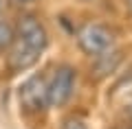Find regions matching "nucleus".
Here are the masks:
<instances>
[{
  "label": "nucleus",
  "mask_w": 132,
  "mask_h": 129,
  "mask_svg": "<svg viewBox=\"0 0 132 129\" xmlns=\"http://www.w3.org/2000/svg\"><path fill=\"white\" fill-rule=\"evenodd\" d=\"M77 44L86 55H99V53L112 48L114 44V33L104 24H86L77 33Z\"/></svg>",
  "instance_id": "f257e3e1"
},
{
  "label": "nucleus",
  "mask_w": 132,
  "mask_h": 129,
  "mask_svg": "<svg viewBox=\"0 0 132 129\" xmlns=\"http://www.w3.org/2000/svg\"><path fill=\"white\" fill-rule=\"evenodd\" d=\"M75 68L71 66H60L53 74L51 83H46V92H48V105L62 107L68 103V98L73 96V88H75Z\"/></svg>",
  "instance_id": "f03ea898"
},
{
  "label": "nucleus",
  "mask_w": 132,
  "mask_h": 129,
  "mask_svg": "<svg viewBox=\"0 0 132 129\" xmlns=\"http://www.w3.org/2000/svg\"><path fill=\"white\" fill-rule=\"evenodd\" d=\"M15 39H20L22 44H27V46L35 48L38 53H42L46 48V44H48V33L44 28V24L35 15H22L18 20Z\"/></svg>",
  "instance_id": "7ed1b4c3"
},
{
  "label": "nucleus",
  "mask_w": 132,
  "mask_h": 129,
  "mask_svg": "<svg viewBox=\"0 0 132 129\" xmlns=\"http://www.w3.org/2000/svg\"><path fill=\"white\" fill-rule=\"evenodd\" d=\"M20 103L27 112H44L48 107L46 81L42 77H31L20 88Z\"/></svg>",
  "instance_id": "20e7f679"
},
{
  "label": "nucleus",
  "mask_w": 132,
  "mask_h": 129,
  "mask_svg": "<svg viewBox=\"0 0 132 129\" xmlns=\"http://www.w3.org/2000/svg\"><path fill=\"white\" fill-rule=\"evenodd\" d=\"M38 59H40V53L35 51V48L22 44L20 39H15L13 44H11V55H9V68L11 70H15V72L27 70V68H31V66L38 64Z\"/></svg>",
  "instance_id": "39448f33"
},
{
  "label": "nucleus",
  "mask_w": 132,
  "mask_h": 129,
  "mask_svg": "<svg viewBox=\"0 0 132 129\" xmlns=\"http://www.w3.org/2000/svg\"><path fill=\"white\" fill-rule=\"evenodd\" d=\"M95 57H97V61H95V72H97V77H106V74L112 72L119 66V61H121V53L112 51V48L99 53V55H95Z\"/></svg>",
  "instance_id": "423d86ee"
},
{
  "label": "nucleus",
  "mask_w": 132,
  "mask_h": 129,
  "mask_svg": "<svg viewBox=\"0 0 132 129\" xmlns=\"http://www.w3.org/2000/svg\"><path fill=\"white\" fill-rule=\"evenodd\" d=\"M13 42H15V28L9 22L0 20V51H9Z\"/></svg>",
  "instance_id": "0eeeda50"
},
{
  "label": "nucleus",
  "mask_w": 132,
  "mask_h": 129,
  "mask_svg": "<svg viewBox=\"0 0 132 129\" xmlns=\"http://www.w3.org/2000/svg\"><path fill=\"white\" fill-rule=\"evenodd\" d=\"M62 129H88V125H86L81 118H75V116H73V118H66L64 120Z\"/></svg>",
  "instance_id": "6e6552de"
},
{
  "label": "nucleus",
  "mask_w": 132,
  "mask_h": 129,
  "mask_svg": "<svg viewBox=\"0 0 132 129\" xmlns=\"http://www.w3.org/2000/svg\"><path fill=\"white\" fill-rule=\"evenodd\" d=\"M13 2H18V5H31V2H35V0H13Z\"/></svg>",
  "instance_id": "1a4fd4ad"
},
{
  "label": "nucleus",
  "mask_w": 132,
  "mask_h": 129,
  "mask_svg": "<svg viewBox=\"0 0 132 129\" xmlns=\"http://www.w3.org/2000/svg\"><path fill=\"white\" fill-rule=\"evenodd\" d=\"M126 2H128V7H130V11H132V0H126Z\"/></svg>",
  "instance_id": "9d476101"
},
{
  "label": "nucleus",
  "mask_w": 132,
  "mask_h": 129,
  "mask_svg": "<svg viewBox=\"0 0 132 129\" xmlns=\"http://www.w3.org/2000/svg\"><path fill=\"white\" fill-rule=\"evenodd\" d=\"M81 2H90V0H81Z\"/></svg>",
  "instance_id": "9b49d317"
},
{
  "label": "nucleus",
  "mask_w": 132,
  "mask_h": 129,
  "mask_svg": "<svg viewBox=\"0 0 132 129\" xmlns=\"http://www.w3.org/2000/svg\"><path fill=\"white\" fill-rule=\"evenodd\" d=\"M0 9H2V2H0Z\"/></svg>",
  "instance_id": "f8f14e48"
}]
</instances>
